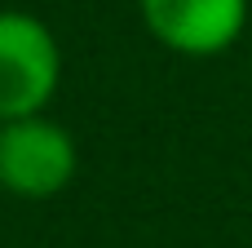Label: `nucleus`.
<instances>
[{
	"instance_id": "obj_1",
	"label": "nucleus",
	"mask_w": 252,
	"mask_h": 248,
	"mask_svg": "<svg viewBox=\"0 0 252 248\" xmlns=\"http://www.w3.org/2000/svg\"><path fill=\"white\" fill-rule=\"evenodd\" d=\"M80 146L66 124L44 111L0 120V191L18 200H53L75 182Z\"/></svg>"
},
{
	"instance_id": "obj_2",
	"label": "nucleus",
	"mask_w": 252,
	"mask_h": 248,
	"mask_svg": "<svg viewBox=\"0 0 252 248\" xmlns=\"http://www.w3.org/2000/svg\"><path fill=\"white\" fill-rule=\"evenodd\" d=\"M62 84V49L44 18L0 9V120L35 115Z\"/></svg>"
},
{
	"instance_id": "obj_3",
	"label": "nucleus",
	"mask_w": 252,
	"mask_h": 248,
	"mask_svg": "<svg viewBox=\"0 0 252 248\" xmlns=\"http://www.w3.org/2000/svg\"><path fill=\"white\" fill-rule=\"evenodd\" d=\"M155 44L182 58H217L248 31L252 0H137Z\"/></svg>"
}]
</instances>
